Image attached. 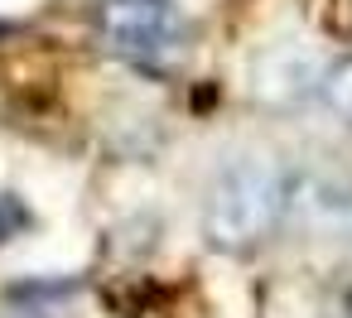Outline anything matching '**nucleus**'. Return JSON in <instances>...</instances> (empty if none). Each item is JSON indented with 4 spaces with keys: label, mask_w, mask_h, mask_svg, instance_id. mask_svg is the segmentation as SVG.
<instances>
[{
    "label": "nucleus",
    "mask_w": 352,
    "mask_h": 318,
    "mask_svg": "<svg viewBox=\"0 0 352 318\" xmlns=\"http://www.w3.org/2000/svg\"><path fill=\"white\" fill-rule=\"evenodd\" d=\"M270 198H275V188H270V179H265L261 169L236 174V179L227 183V193L217 198V231H232V236L256 231V227L270 217Z\"/></svg>",
    "instance_id": "f257e3e1"
},
{
    "label": "nucleus",
    "mask_w": 352,
    "mask_h": 318,
    "mask_svg": "<svg viewBox=\"0 0 352 318\" xmlns=\"http://www.w3.org/2000/svg\"><path fill=\"white\" fill-rule=\"evenodd\" d=\"M107 25L126 39V49H160L169 20H164V5L155 0H116L107 10Z\"/></svg>",
    "instance_id": "f03ea898"
}]
</instances>
